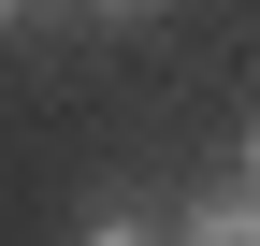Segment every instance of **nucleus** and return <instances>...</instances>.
I'll list each match as a JSON object with an SVG mask.
<instances>
[{"label":"nucleus","instance_id":"1","mask_svg":"<svg viewBox=\"0 0 260 246\" xmlns=\"http://www.w3.org/2000/svg\"><path fill=\"white\" fill-rule=\"evenodd\" d=\"M188 246H260V189H246V174L188 203Z\"/></svg>","mask_w":260,"mask_h":246},{"label":"nucleus","instance_id":"2","mask_svg":"<svg viewBox=\"0 0 260 246\" xmlns=\"http://www.w3.org/2000/svg\"><path fill=\"white\" fill-rule=\"evenodd\" d=\"M73 246H159V232H145V218H87Z\"/></svg>","mask_w":260,"mask_h":246},{"label":"nucleus","instance_id":"3","mask_svg":"<svg viewBox=\"0 0 260 246\" xmlns=\"http://www.w3.org/2000/svg\"><path fill=\"white\" fill-rule=\"evenodd\" d=\"M73 15H102V29H145V15H159V0H73Z\"/></svg>","mask_w":260,"mask_h":246},{"label":"nucleus","instance_id":"4","mask_svg":"<svg viewBox=\"0 0 260 246\" xmlns=\"http://www.w3.org/2000/svg\"><path fill=\"white\" fill-rule=\"evenodd\" d=\"M29 15H44V0H0V29H29Z\"/></svg>","mask_w":260,"mask_h":246},{"label":"nucleus","instance_id":"5","mask_svg":"<svg viewBox=\"0 0 260 246\" xmlns=\"http://www.w3.org/2000/svg\"><path fill=\"white\" fill-rule=\"evenodd\" d=\"M246 189H260V116H246Z\"/></svg>","mask_w":260,"mask_h":246}]
</instances>
